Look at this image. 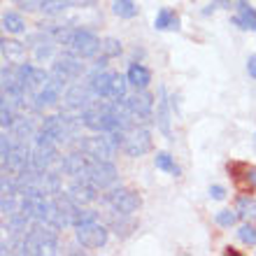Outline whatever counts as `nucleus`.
<instances>
[{
    "label": "nucleus",
    "instance_id": "obj_1",
    "mask_svg": "<svg viewBox=\"0 0 256 256\" xmlns=\"http://www.w3.org/2000/svg\"><path fill=\"white\" fill-rule=\"evenodd\" d=\"M47 35L54 38L58 44H63L68 54L80 56V58H91L102 47L100 38L84 28H47Z\"/></svg>",
    "mask_w": 256,
    "mask_h": 256
},
{
    "label": "nucleus",
    "instance_id": "obj_2",
    "mask_svg": "<svg viewBox=\"0 0 256 256\" xmlns=\"http://www.w3.org/2000/svg\"><path fill=\"white\" fill-rule=\"evenodd\" d=\"M58 230L49 224H33L24 236V256H52L58 254Z\"/></svg>",
    "mask_w": 256,
    "mask_h": 256
},
{
    "label": "nucleus",
    "instance_id": "obj_3",
    "mask_svg": "<svg viewBox=\"0 0 256 256\" xmlns=\"http://www.w3.org/2000/svg\"><path fill=\"white\" fill-rule=\"evenodd\" d=\"M122 140H124V130H114V133H98L94 138H84L77 140V149L86 152L94 158H105L112 161V156L116 154V149H122Z\"/></svg>",
    "mask_w": 256,
    "mask_h": 256
},
{
    "label": "nucleus",
    "instance_id": "obj_4",
    "mask_svg": "<svg viewBox=\"0 0 256 256\" xmlns=\"http://www.w3.org/2000/svg\"><path fill=\"white\" fill-rule=\"evenodd\" d=\"M84 180L94 184L96 189H110V186H114L116 184V172L114 163L112 161H105V158H94V156H88V163H86V170H84Z\"/></svg>",
    "mask_w": 256,
    "mask_h": 256
},
{
    "label": "nucleus",
    "instance_id": "obj_5",
    "mask_svg": "<svg viewBox=\"0 0 256 256\" xmlns=\"http://www.w3.org/2000/svg\"><path fill=\"white\" fill-rule=\"evenodd\" d=\"M124 154L130 158H140L152 149V133L142 126H130L124 130V140H122Z\"/></svg>",
    "mask_w": 256,
    "mask_h": 256
},
{
    "label": "nucleus",
    "instance_id": "obj_6",
    "mask_svg": "<svg viewBox=\"0 0 256 256\" xmlns=\"http://www.w3.org/2000/svg\"><path fill=\"white\" fill-rule=\"evenodd\" d=\"M102 202L110 212L116 214H133L140 210V196L130 189H114L102 196Z\"/></svg>",
    "mask_w": 256,
    "mask_h": 256
},
{
    "label": "nucleus",
    "instance_id": "obj_7",
    "mask_svg": "<svg viewBox=\"0 0 256 256\" xmlns=\"http://www.w3.org/2000/svg\"><path fill=\"white\" fill-rule=\"evenodd\" d=\"M74 236H77V242L86 250H100L102 244L108 242V226H102L98 222H88V224H80L74 226Z\"/></svg>",
    "mask_w": 256,
    "mask_h": 256
},
{
    "label": "nucleus",
    "instance_id": "obj_8",
    "mask_svg": "<svg viewBox=\"0 0 256 256\" xmlns=\"http://www.w3.org/2000/svg\"><path fill=\"white\" fill-rule=\"evenodd\" d=\"M126 108L135 122H149L152 110H154V96L147 88H135L133 96H126Z\"/></svg>",
    "mask_w": 256,
    "mask_h": 256
},
{
    "label": "nucleus",
    "instance_id": "obj_9",
    "mask_svg": "<svg viewBox=\"0 0 256 256\" xmlns=\"http://www.w3.org/2000/svg\"><path fill=\"white\" fill-rule=\"evenodd\" d=\"M14 74H16V80L21 82V86L26 88L30 96H33L35 91H40V88L49 82V77H52V74L44 72L42 68L28 66V63H21V66L14 68Z\"/></svg>",
    "mask_w": 256,
    "mask_h": 256
},
{
    "label": "nucleus",
    "instance_id": "obj_10",
    "mask_svg": "<svg viewBox=\"0 0 256 256\" xmlns=\"http://www.w3.org/2000/svg\"><path fill=\"white\" fill-rule=\"evenodd\" d=\"M63 84H66V82H61L58 77H54V74H52L47 84H44L40 91H35V94L30 96V100H33V110H44V108L56 105V102L61 100Z\"/></svg>",
    "mask_w": 256,
    "mask_h": 256
},
{
    "label": "nucleus",
    "instance_id": "obj_11",
    "mask_svg": "<svg viewBox=\"0 0 256 256\" xmlns=\"http://www.w3.org/2000/svg\"><path fill=\"white\" fill-rule=\"evenodd\" d=\"M52 74L58 77L61 82H72V80H80L84 74V63H82L80 56H72V54H63L56 58L54 68H52Z\"/></svg>",
    "mask_w": 256,
    "mask_h": 256
},
{
    "label": "nucleus",
    "instance_id": "obj_12",
    "mask_svg": "<svg viewBox=\"0 0 256 256\" xmlns=\"http://www.w3.org/2000/svg\"><path fill=\"white\" fill-rule=\"evenodd\" d=\"M94 98L96 96L91 94V88H88V84H74V86H70L66 91V96H63V105H66L68 112H84L86 108H91L94 105Z\"/></svg>",
    "mask_w": 256,
    "mask_h": 256
},
{
    "label": "nucleus",
    "instance_id": "obj_13",
    "mask_svg": "<svg viewBox=\"0 0 256 256\" xmlns=\"http://www.w3.org/2000/svg\"><path fill=\"white\" fill-rule=\"evenodd\" d=\"M114 74L116 72H110L105 68H94V72L88 77V88L91 94L100 100V98H110L112 96V84H114Z\"/></svg>",
    "mask_w": 256,
    "mask_h": 256
},
{
    "label": "nucleus",
    "instance_id": "obj_14",
    "mask_svg": "<svg viewBox=\"0 0 256 256\" xmlns=\"http://www.w3.org/2000/svg\"><path fill=\"white\" fill-rule=\"evenodd\" d=\"M96 186L88 180H84V177H74L72 184L68 186L66 196L70 198L72 202H77L80 208H84V205H88V202H94L96 198H98V194H96Z\"/></svg>",
    "mask_w": 256,
    "mask_h": 256
},
{
    "label": "nucleus",
    "instance_id": "obj_15",
    "mask_svg": "<svg viewBox=\"0 0 256 256\" xmlns=\"http://www.w3.org/2000/svg\"><path fill=\"white\" fill-rule=\"evenodd\" d=\"M86 163H88V154L80 149V152H70V154L63 156L58 161V168H61V172H66L70 177H82L84 170H86Z\"/></svg>",
    "mask_w": 256,
    "mask_h": 256
},
{
    "label": "nucleus",
    "instance_id": "obj_16",
    "mask_svg": "<svg viewBox=\"0 0 256 256\" xmlns=\"http://www.w3.org/2000/svg\"><path fill=\"white\" fill-rule=\"evenodd\" d=\"M230 175L238 180V184L242 189H250L256 191V168L254 166H244V163H230L228 166Z\"/></svg>",
    "mask_w": 256,
    "mask_h": 256
},
{
    "label": "nucleus",
    "instance_id": "obj_17",
    "mask_svg": "<svg viewBox=\"0 0 256 256\" xmlns=\"http://www.w3.org/2000/svg\"><path fill=\"white\" fill-rule=\"evenodd\" d=\"M0 52H2V58L10 66H21L26 61V47L16 40H2L0 42Z\"/></svg>",
    "mask_w": 256,
    "mask_h": 256
},
{
    "label": "nucleus",
    "instance_id": "obj_18",
    "mask_svg": "<svg viewBox=\"0 0 256 256\" xmlns=\"http://www.w3.org/2000/svg\"><path fill=\"white\" fill-rule=\"evenodd\" d=\"M233 24L238 28H242V30H256V10L250 2L240 0L238 2V14L233 16Z\"/></svg>",
    "mask_w": 256,
    "mask_h": 256
},
{
    "label": "nucleus",
    "instance_id": "obj_19",
    "mask_svg": "<svg viewBox=\"0 0 256 256\" xmlns=\"http://www.w3.org/2000/svg\"><path fill=\"white\" fill-rule=\"evenodd\" d=\"M35 124H33V119L30 116H19L16 122H14V126H12V138L16 142H30L35 140Z\"/></svg>",
    "mask_w": 256,
    "mask_h": 256
},
{
    "label": "nucleus",
    "instance_id": "obj_20",
    "mask_svg": "<svg viewBox=\"0 0 256 256\" xmlns=\"http://www.w3.org/2000/svg\"><path fill=\"white\" fill-rule=\"evenodd\" d=\"M161 98H158V108H156V126L166 138H170V108H168V94L161 86Z\"/></svg>",
    "mask_w": 256,
    "mask_h": 256
},
{
    "label": "nucleus",
    "instance_id": "obj_21",
    "mask_svg": "<svg viewBox=\"0 0 256 256\" xmlns=\"http://www.w3.org/2000/svg\"><path fill=\"white\" fill-rule=\"evenodd\" d=\"M128 84L135 88H147L149 82H152V72H149L144 66H140V63H133V66L128 68Z\"/></svg>",
    "mask_w": 256,
    "mask_h": 256
},
{
    "label": "nucleus",
    "instance_id": "obj_22",
    "mask_svg": "<svg viewBox=\"0 0 256 256\" xmlns=\"http://www.w3.org/2000/svg\"><path fill=\"white\" fill-rule=\"evenodd\" d=\"M154 28L156 30H177V28H180V19H177V14L172 12V10L163 7L161 12L156 14Z\"/></svg>",
    "mask_w": 256,
    "mask_h": 256
},
{
    "label": "nucleus",
    "instance_id": "obj_23",
    "mask_svg": "<svg viewBox=\"0 0 256 256\" xmlns=\"http://www.w3.org/2000/svg\"><path fill=\"white\" fill-rule=\"evenodd\" d=\"M236 210H238V214H240V219H244V222H256V198H252V196H240L236 202Z\"/></svg>",
    "mask_w": 256,
    "mask_h": 256
},
{
    "label": "nucleus",
    "instance_id": "obj_24",
    "mask_svg": "<svg viewBox=\"0 0 256 256\" xmlns=\"http://www.w3.org/2000/svg\"><path fill=\"white\" fill-rule=\"evenodd\" d=\"M2 28H5L7 33L19 35L26 30V21L21 19V14H16V12H5V16H2Z\"/></svg>",
    "mask_w": 256,
    "mask_h": 256
},
{
    "label": "nucleus",
    "instance_id": "obj_25",
    "mask_svg": "<svg viewBox=\"0 0 256 256\" xmlns=\"http://www.w3.org/2000/svg\"><path fill=\"white\" fill-rule=\"evenodd\" d=\"M112 12L122 19H133L138 14V5L133 0H112Z\"/></svg>",
    "mask_w": 256,
    "mask_h": 256
},
{
    "label": "nucleus",
    "instance_id": "obj_26",
    "mask_svg": "<svg viewBox=\"0 0 256 256\" xmlns=\"http://www.w3.org/2000/svg\"><path fill=\"white\" fill-rule=\"evenodd\" d=\"M156 168H158V170H166L168 175L180 177V168H177V163L172 161V156H170L168 152H161V154H156Z\"/></svg>",
    "mask_w": 256,
    "mask_h": 256
},
{
    "label": "nucleus",
    "instance_id": "obj_27",
    "mask_svg": "<svg viewBox=\"0 0 256 256\" xmlns=\"http://www.w3.org/2000/svg\"><path fill=\"white\" fill-rule=\"evenodd\" d=\"M70 5H72L70 0H44V5H42L40 12H42V14H47V16H56V14L66 12V10H68Z\"/></svg>",
    "mask_w": 256,
    "mask_h": 256
},
{
    "label": "nucleus",
    "instance_id": "obj_28",
    "mask_svg": "<svg viewBox=\"0 0 256 256\" xmlns=\"http://www.w3.org/2000/svg\"><path fill=\"white\" fill-rule=\"evenodd\" d=\"M238 210H219L216 212V224L219 226H224V228H230V226H236V222H238Z\"/></svg>",
    "mask_w": 256,
    "mask_h": 256
},
{
    "label": "nucleus",
    "instance_id": "obj_29",
    "mask_svg": "<svg viewBox=\"0 0 256 256\" xmlns=\"http://www.w3.org/2000/svg\"><path fill=\"white\" fill-rule=\"evenodd\" d=\"M100 52H102V56H108V58H114V56L122 54V42L114 40V38H108V40H102Z\"/></svg>",
    "mask_w": 256,
    "mask_h": 256
},
{
    "label": "nucleus",
    "instance_id": "obj_30",
    "mask_svg": "<svg viewBox=\"0 0 256 256\" xmlns=\"http://www.w3.org/2000/svg\"><path fill=\"white\" fill-rule=\"evenodd\" d=\"M238 238H240L244 244H256V228L252 226V222H247L244 226L238 228Z\"/></svg>",
    "mask_w": 256,
    "mask_h": 256
},
{
    "label": "nucleus",
    "instance_id": "obj_31",
    "mask_svg": "<svg viewBox=\"0 0 256 256\" xmlns=\"http://www.w3.org/2000/svg\"><path fill=\"white\" fill-rule=\"evenodd\" d=\"M54 56V44L52 42H40V44H35V58L38 61H49Z\"/></svg>",
    "mask_w": 256,
    "mask_h": 256
},
{
    "label": "nucleus",
    "instance_id": "obj_32",
    "mask_svg": "<svg viewBox=\"0 0 256 256\" xmlns=\"http://www.w3.org/2000/svg\"><path fill=\"white\" fill-rule=\"evenodd\" d=\"M14 2L26 12H40L42 5H44V0H14Z\"/></svg>",
    "mask_w": 256,
    "mask_h": 256
},
{
    "label": "nucleus",
    "instance_id": "obj_33",
    "mask_svg": "<svg viewBox=\"0 0 256 256\" xmlns=\"http://www.w3.org/2000/svg\"><path fill=\"white\" fill-rule=\"evenodd\" d=\"M210 196H212L214 200H224V198H226V189H224V186H210Z\"/></svg>",
    "mask_w": 256,
    "mask_h": 256
},
{
    "label": "nucleus",
    "instance_id": "obj_34",
    "mask_svg": "<svg viewBox=\"0 0 256 256\" xmlns=\"http://www.w3.org/2000/svg\"><path fill=\"white\" fill-rule=\"evenodd\" d=\"M247 70H250V74L256 80V54L250 56V61H247Z\"/></svg>",
    "mask_w": 256,
    "mask_h": 256
},
{
    "label": "nucleus",
    "instance_id": "obj_35",
    "mask_svg": "<svg viewBox=\"0 0 256 256\" xmlns=\"http://www.w3.org/2000/svg\"><path fill=\"white\" fill-rule=\"evenodd\" d=\"M72 5H80V7H86V5H94V2H98V0H70Z\"/></svg>",
    "mask_w": 256,
    "mask_h": 256
},
{
    "label": "nucleus",
    "instance_id": "obj_36",
    "mask_svg": "<svg viewBox=\"0 0 256 256\" xmlns=\"http://www.w3.org/2000/svg\"><path fill=\"white\" fill-rule=\"evenodd\" d=\"M230 0H219V5H228Z\"/></svg>",
    "mask_w": 256,
    "mask_h": 256
}]
</instances>
